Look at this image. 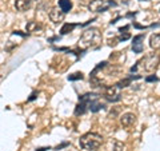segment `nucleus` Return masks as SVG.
Segmentation results:
<instances>
[{"mask_svg": "<svg viewBox=\"0 0 160 151\" xmlns=\"http://www.w3.org/2000/svg\"><path fill=\"white\" fill-rule=\"evenodd\" d=\"M31 2H32V0H31Z\"/></svg>", "mask_w": 160, "mask_h": 151, "instance_id": "nucleus-17", "label": "nucleus"}, {"mask_svg": "<svg viewBox=\"0 0 160 151\" xmlns=\"http://www.w3.org/2000/svg\"><path fill=\"white\" fill-rule=\"evenodd\" d=\"M120 123L123 127H131L136 123V115L133 112H126L120 117Z\"/></svg>", "mask_w": 160, "mask_h": 151, "instance_id": "nucleus-7", "label": "nucleus"}, {"mask_svg": "<svg viewBox=\"0 0 160 151\" xmlns=\"http://www.w3.org/2000/svg\"><path fill=\"white\" fill-rule=\"evenodd\" d=\"M73 28H75V24H66V26L62 28V31H60V32H62L63 35H66V34H68V32H71Z\"/></svg>", "mask_w": 160, "mask_h": 151, "instance_id": "nucleus-12", "label": "nucleus"}, {"mask_svg": "<svg viewBox=\"0 0 160 151\" xmlns=\"http://www.w3.org/2000/svg\"><path fill=\"white\" fill-rule=\"evenodd\" d=\"M59 8L67 13L72 9V2L71 0H59Z\"/></svg>", "mask_w": 160, "mask_h": 151, "instance_id": "nucleus-10", "label": "nucleus"}, {"mask_svg": "<svg viewBox=\"0 0 160 151\" xmlns=\"http://www.w3.org/2000/svg\"><path fill=\"white\" fill-rule=\"evenodd\" d=\"M146 80H147V82H153V80H158V78L156 76H148Z\"/></svg>", "mask_w": 160, "mask_h": 151, "instance_id": "nucleus-15", "label": "nucleus"}, {"mask_svg": "<svg viewBox=\"0 0 160 151\" xmlns=\"http://www.w3.org/2000/svg\"><path fill=\"white\" fill-rule=\"evenodd\" d=\"M129 83H131V79H123V80H120V82L116 84V86H119L120 88H123V87H127V86H129Z\"/></svg>", "mask_w": 160, "mask_h": 151, "instance_id": "nucleus-13", "label": "nucleus"}, {"mask_svg": "<svg viewBox=\"0 0 160 151\" xmlns=\"http://www.w3.org/2000/svg\"><path fill=\"white\" fill-rule=\"evenodd\" d=\"M102 40V35H100L98 28H88L83 32V35L80 36L79 40V46L83 49H87L89 47H95L98 46Z\"/></svg>", "mask_w": 160, "mask_h": 151, "instance_id": "nucleus-2", "label": "nucleus"}, {"mask_svg": "<svg viewBox=\"0 0 160 151\" xmlns=\"http://www.w3.org/2000/svg\"><path fill=\"white\" fill-rule=\"evenodd\" d=\"M104 96H106L109 102H119L122 99V94H120V87L119 86H109L106 88V92H104Z\"/></svg>", "mask_w": 160, "mask_h": 151, "instance_id": "nucleus-5", "label": "nucleus"}, {"mask_svg": "<svg viewBox=\"0 0 160 151\" xmlns=\"http://www.w3.org/2000/svg\"><path fill=\"white\" fill-rule=\"evenodd\" d=\"M48 16H49V19H51V22H52V23L59 24V23H62L63 20H64V16H66V12H63L59 7H53V8L49 9Z\"/></svg>", "mask_w": 160, "mask_h": 151, "instance_id": "nucleus-6", "label": "nucleus"}, {"mask_svg": "<svg viewBox=\"0 0 160 151\" xmlns=\"http://www.w3.org/2000/svg\"><path fill=\"white\" fill-rule=\"evenodd\" d=\"M15 7L19 12H24V11H28L31 8V0H16L15 2Z\"/></svg>", "mask_w": 160, "mask_h": 151, "instance_id": "nucleus-9", "label": "nucleus"}, {"mask_svg": "<svg viewBox=\"0 0 160 151\" xmlns=\"http://www.w3.org/2000/svg\"><path fill=\"white\" fill-rule=\"evenodd\" d=\"M112 6H115L113 2H107V0H92V2L88 4V8H89V11H92V12H104Z\"/></svg>", "mask_w": 160, "mask_h": 151, "instance_id": "nucleus-4", "label": "nucleus"}, {"mask_svg": "<svg viewBox=\"0 0 160 151\" xmlns=\"http://www.w3.org/2000/svg\"><path fill=\"white\" fill-rule=\"evenodd\" d=\"M149 46L153 49H159L160 48V34H153L151 39H149Z\"/></svg>", "mask_w": 160, "mask_h": 151, "instance_id": "nucleus-11", "label": "nucleus"}, {"mask_svg": "<svg viewBox=\"0 0 160 151\" xmlns=\"http://www.w3.org/2000/svg\"><path fill=\"white\" fill-rule=\"evenodd\" d=\"M160 63V55L159 54H152V55H148V56L143 58L142 60L138 62V66H135L131 68V71H136L138 67H140L143 71L146 72H153L155 70L158 68Z\"/></svg>", "mask_w": 160, "mask_h": 151, "instance_id": "nucleus-3", "label": "nucleus"}, {"mask_svg": "<svg viewBox=\"0 0 160 151\" xmlns=\"http://www.w3.org/2000/svg\"><path fill=\"white\" fill-rule=\"evenodd\" d=\"M73 75H75V76H71V78H69L71 80H72V79H79V78L82 79V78H83V74H79V72H78V74H73Z\"/></svg>", "mask_w": 160, "mask_h": 151, "instance_id": "nucleus-14", "label": "nucleus"}, {"mask_svg": "<svg viewBox=\"0 0 160 151\" xmlns=\"http://www.w3.org/2000/svg\"><path fill=\"white\" fill-rule=\"evenodd\" d=\"M140 2H143V0H140Z\"/></svg>", "mask_w": 160, "mask_h": 151, "instance_id": "nucleus-16", "label": "nucleus"}, {"mask_svg": "<svg viewBox=\"0 0 160 151\" xmlns=\"http://www.w3.org/2000/svg\"><path fill=\"white\" fill-rule=\"evenodd\" d=\"M146 35L142 34V35H138V36L133 38V43H132V49L133 52L136 54H142L143 52V40Z\"/></svg>", "mask_w": 160, "mask_h": 151, "instance_id": "nucleus-8", "label": "nucleus"}, {"mask_svg": "<svg viewBox=\"0 0 160 151\" xmlns=\"http://www.w3.org/2000/svg\"><path fill=\"white\" fill-rule=\"evenodd\" d=\"M103 143V137L98 133H87L80 137L79 144L83 150L87 151H95L98 150Z\"/></svg>", "mask_w": 160, "mask_h": 151, "instance_id": "nucleus-1", "label": "nucleus"}]
</instances>
